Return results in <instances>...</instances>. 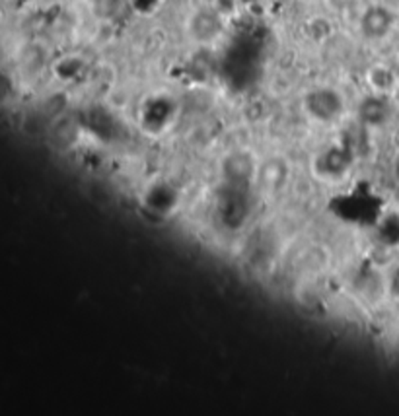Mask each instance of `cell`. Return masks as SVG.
I'll return each mask as SVG.
<instances>
[{"mask_svg":"<svg viewBox=\"0 0 399 416\" xmlns=\"http://www.w3.org/2000/svg\"><path fill=\"white\" fill-rule=\"evenodd\" d=\"M181 204H183L181 189L166 177L149 181L139 195V206L149 216L160 222L170 220L173 214L180 210Z\"/></svg>","mask_w":399,"mask_h":416,"instance_id":"1","label":"cell"},{"mask_svg":"<svg viewBox=\"0 0 399 416\" xmlns=\"http://www.w3.org/2000/svg\"><path fill=\"white\" fill-rule=\"evenodd\" d=\"M306 117L316 125H335L347 113L345 95L335 88H313L302 100Z\"/></svg>","mask_w":399,"mask_h":416,"instance_id":"2","label":"cell"},{"mask_svg":"<svg viewBox=\"0 0 399 416\" xmlns=\"http://www.w3.org/2000/svg\"><path fill=\"white\" fill-rule=\"evenodd\" d=\"M354 167V156L351 150L331 144L328 148L320 150L310 162V172L316 179L323 183H339L351 175Z\"/></svg>","mask_w":399,"mask_h":416,"instance_id":"3","label":"cell"},{"mask_svg":"<svg viewBox=\"0 0 399 416\" xmlns=\"http://www.w3.org/2000/svg\"><path fill=\"white\" fill-rule=\"evenodd\" d=\"M261 158L248 146L232 148L220 160V175L232 185H255Z\"/></svg>","mask_w":399,"mask_h":416,"instance_id":"4","label":"cell"},{"mask_svg":"<svg viewBox=\"0 0 399 416\" xmlns=\"http://www.w3.org/2000/svg\"><path fill=\"white\" fill-rule=\"evenodd\" d=\"M290 164L284 156L261 158V167H259L258 181L255 185L263 189V193H281L290 181Z\"/></svg>","mask_w":399,"mask_h":416,"instance_id":"5","label":"cell"},{"mask_svg":"<svg viewBox=\"0 0 399 416\" xmlns=\"http://www.w3.org/2000/svg\"><path fill=\"white\" fill-rule=\"evenodd\" d=\"M331 251L329 247H325L323 244H310L308 247H304L300 251V257H298V265H300V273L306 275L308 278L312 276L323 275L325 271H329L331 267Z\"/></svg>","mask_w":399,"mask_h":416,"instance_id":"6","label":"cell"},{"mask_svg":"<svg viewBox=\"0 0 399 416\" xmlns=\"http://www.w3.org/2000/svg\"><path fill=\"white\" fill-rule=\"evenodd\" d=\"M388 97L390 95L372 94L360 103V123L366 126H374V129H380V126L386 125L391 117V105L388 102Z\"/></svg>","mask_w":399,"mask_h":416,"instance_id":"7","label":"cell"},{"mask_svg":"<svg viewBox=\"0 0 399 416\" xmlns=\"http://www.w3.org/2000/svg\"><path fill=\"white\" fill-rule=\"evenodd\" d=\"M393 25V14L383 6H376L364 12L360 20V30L370 40H382L391 32Z\"/></svg>","mask_w":399,"mask_h":416,"instance_id":"8","label":"cell"},{"mask_svg":"<svg viewBox=\"0 0 399 416\" xmlns=\"http://www.w3.org/2000/svg\"><path fill=\"white\" fill-rule=\"evenodd\" d=\"M366 82L372 94H380V95H391L398 92V78L395 74L383 66V64H376L372 66L366 74Z\"/></svg>","mask_w":399,"mask_h":416,"instance_id":"9","label":"cell"},{"mask_svg":"<svg viewBox=\"0 0 399 416\" xmlns=\"http://www.w3.org/2000/svg\"><path fill=\"white\" fill-rule=\"evenodd\" d=\"M121 4L123 0H92V12H94L98 18H113L121 10Z\"/></svg>","mask_w":399,"mask_h":416,"instance_id":"10","label":"cell"},{"mask_svg":"<svg viewBox=\"0 0 399 416\" xmlns=\"http://www.w3.org/2000/svg\"><path fill=\"white\" fill-rule=\"evenodd\" d=\"M391 170H393V177L399 181V152L395 154V158H393V167H391Z\"/></svg>","mask_w":399,"mask_h":416,"instance_id":"11","label":"cell"}]
</instances>
